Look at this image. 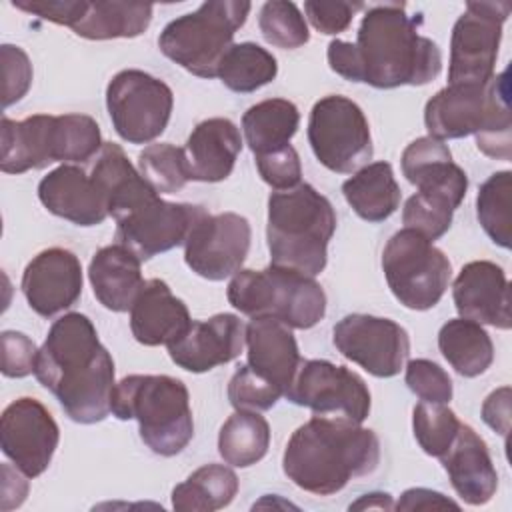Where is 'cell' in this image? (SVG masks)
<instances>
[{
    "mask_svg": "<svg viewBox=\"0 0 512 512\" xmlns=\"http://www.w3.org/2000/svg\"><path fill=\"white\" fill-rule=\"evenodd\" d=\"M422 16H410L404 2L368 6L356 42L332 40L326 50L332 72L380 90L424 86L442 70L434 40L420 34Z\"/></svg>",
    "mask_w": 512,
    "mask_h": 512,
    "instance_id": "obj_1",
    "label": "cell"
},
{
    "mask_svg": "<svg viewBox=\"0 0 512 512\" xmlns=\"http://www.w3.org/2000/svg\"><path fill=\"white\" fill-rule=\"evenodd\" d=\"M34 376L78 424L102 422L112 412L114 360L92 320L80 312H68L50 326Z\"/></svg>",
    "mask_w": 512,
    "mask_h": 512,
    "instance_id": "obj_2",
    "label": "cell"
},
{
    "mask_svg": "<svg viewBox=\"0 0 512 512\" xmlns=\"http://www.w3.org/2000/svg\"><path fill=\"white\" fill-rule=\"evenodd\" d=\"M380 462V440L346 418L312 416L290 436L282 468L304 492L332 496L352 478L368 476Z\"/></svg>",
    "mask_w": 512,
    "mask_h": 512,
    "instance_id": "obj_3",
    "label": "cell"
},
{
    "mask_svg": "<svg viewBox=\"0 0 512 512\" xmlns=\"http://www.w3.org/2000/svg\"><path fill=\"white\" fill-rule=\"evenodd\" d=\"M432 138L454 140L476 136L478 150L494 160L512 158V120L508 70L486 84H448L424 108Z\"/></svg>",
    "mask_w": 512,
    "mask_h": 512,
    "instance_id": "obj_4",
    "label": "cell"
},
{
    "mask_svg": "<svg viewBox=\"0 0 512 512\" xmlns=\"http://www.w3.org/2000/svg\"><path fill=\"white\" fill-rule=\"evenodd\" d=\"M334 232L336 212L314 186L300 182L270 194L266 224L270 264L314 278L326 268Z\"/></svg>",
    "mask_w": 512,
    "mask_h": 512,
    "instance_id": "obj_5",
    "label": "cell"
},
{
    "mask_svg": "<svg viewBox=\"0 0 512 512\" xmlns=\"http://www.w3.org/2000/svg\"><path fill=\"white\" fill-rule=\"evenodd\" d=\"M118 420H136L142 442L158 456L180 454L194 436L190 394L182 380L166 374H130L112 392Z\"/></svg>",
    "mask_w": 512,
    "mask_h": 512,
    "instance_id": "obj_6",
    "label": "cell"
},
{
    "mask_svg": "<svg viewBox=\"0 0 512 512\" xmlns=\"http://www.w3.org/2000/svg\"><path fill=\"white\" fill-rule=\"evenodd\" d=\"M98 122L88 114H34L24 120L2 116L0 170L22 174L52 162H88L102 148Z\"/></svg>",
    "mask_w": 512,
    "mask_h": 512,
    "instance_id": "obj_7",
    "label": "cell"
},
{
    "mask_svg": "<svg viewBox=\"0 0 512 512\" xmlns=\"http://www.w3.org/2000/svg\"><path fill=\"white\" fill-rule=\"evenodd\" d=\"M226 296L250 318H274L298 330L316 326L326 314V294L312 276L274 264L264 270H238Z\"/></svg>",
    "mask_w": 512,
    "mask_h": 512,
    "instance_id": "obj_8",
    "label": "cell"
},
{
    "mask_svg": "<svg viewBox=\"0 0 512 512\" xmlns=\"http://www.w3.org/2000/svg\"><path fill=\"white\" fill-rule=\"evenodd\" d=\"M252 4L208 0L198 10L168 22L158 36L160 52L198 78H216L234 34L244 26Z\"/></svg>",
    "mask_w": 512,
    "mask_h": 512,
    "instance_id": "obj_9",
    "label": "cell"
},
{
    "mask_svg": "<svg viewBox=\"0 0 512 512\" xmlns=\"http://www.w3.org/2000/svg\"><path fill=\"white\" fill-rule=\"evenodd\" d=\"M382 270L394 298L410 310L434 308L452 278L448 256L410 228L398 230L386 242Z\"/></svg>",
    "mask_w": 512,
    "mask_h": 512,
    "instance_id": "obj_10",
    "label": "cell"
},
{
    "mask_svg": "<svg viewBox=\"0 0 512 512\" xmlns=\"http://www.w3.org/2000/svg\"><path fill=\"white\" fill-rule=\"evenodd\" d=\"M308 142L316 160L336 174H352L374 154L362 108L340 94L320 98L308 118Z\"/></svg>",
    "mask_w": 512,
    "mask_h": 512,
    "instance_id": "obj_11",
    "label": "cell"
},
{
    "mask_svg": "<svg viewBox=\"0 0 512 512\" xmlns=\"http://www.w3.org/2000/svg\"><path fill=\"white\" fill-rule=\"evenodd\" d=\"M106 108L122 140L148 144L166 130L174 108V94L160 78L128 68L114 74L108 82Z\"/></svg>",
    "mask_w": 512,
    "mask_h": 512,
    "instance_id": "obj_12",
    "label": "cell"
},
{
    "mask_svg": "<svg viewBox=\"0 0 512 512\" xmlns=\"http://www.w3.org/2000/svg\"><path fill=\"white\" fill-rule=\"evenodd\" d=\"M510 2H468L450 38L448 84H486L494 74Z\"/></svg>",
    "mask_w": 512,
    "mask_h": 512,
    "instance_id": "obj_13",
    "label": "cell"
},
{
    "mask_svg": "<svg viewBox=\"0 0 512 512\" xmlns=\"http://www.w3.org/2000/svg\"><path fill=\"white\" fill-rule=\"evenodd\" d=\"M316 416L346 418L362 424L370 414V390L362 376L328 360H302L284 394Z\"/></svg>",
    "mask_w": 512,
    "mask_h": 512,
    "instance_id": "obj_14",
    "label": "cell"
},
{
    "mask_svg": "<svg viewBox=\"0 0 512 512\" xmlns=\"http://www.w3.org/2000/svg\"><path fill=\"white\" fill-rule=\"evenodd\" d=\"M336 350L376 378L396 376L410 356L408 332L390 318L348 314L334 324Z\"/></svg>",
    "mask_w": 512,
    "mask_h": 512,
    "instance_id": "obj_15",
    "label": "cell"
},
{
    "mask_svg": "<svg viewBox=\"0 0 512 512\" xmlns=\"http://www.w3.org/2000/svg\"><path fill=\"white\" fill-rule=\"evenodd\" d=\"M250 222L236 212H204L184 242V260L206 280H224L236 274L250 250Z\"/></svg>",
    "mask_w": 512,
    "mask_h": 512,
    "instance_id": "obj_16",
    "label": "cell"
},
{
    "mask_svg": "<svg viewBox=\"0 0 512 512\" xmlns=\"http://www.w3.org/2000/svg\"><path fill=\"white\" fill-rule=\"evenodd\" d=\"M58 442V424L36 398L24 396L4 408L0 446L4 456L26 478H36L50 466Z\"/></svg>",
    "mask_w": 512,
    "mask_h": 512,
    "instance_id": "obj_17",
    "label": "cell"
},
{
    "mask_svg": "<svg viewBox=\"0 0 512 512\" xmlns=\"http://www.w3.org/2000/svg\"><path fill=\"white\" fill-rule=\"evenodd\" d=\"M204 212V206L166 202L156 196L116 220V240L144 262L184 246L194 222Z\"/></svg>",
    "mask_w": 512,
    "mask_h": 512,
    "instance_id": "obj_18",
    "label": "cell"
},
{
    "mask_svg": "<svg viewBox=\"0 0 512 512\" xmlns=\"http://www.w3.org/2000/svg\"><path fill=\"white\" fill-rule=\"evenodd\" d=\"M20 288L36 314L52 318L74 306L80 298L82 264L66 248L54 246L42 250L24 268Z\"/></svg>",
    "mask_w": 512,
    "mask_h": 512,
    "instance_id": "obj_19",
    "label": "cell"
},
{
    "mask_svg": "<svg viewBox=\"0 0 512 512\" xmlns=\"http://www.w3.org/2000/svg\"><path fill=\"white\" fill-rule=\"evenodd\" d=\"M244 342V322L236 314L224 312L208 320H192L190 328L168 344V354L182 370L202 374L238 358Z\"/></svg>",
    "mask_w": 512,
    "mask_h": 512,
    "instance_id": "obj_20",
    "label": "cell"
},
{
    "mask_svg": "<svg viewBox=\"0 0 512 512\" xmlns=\"http://www.w3.org/2000/svg\"><path fill=\"white\" fill-rule=\"evenodd\" d=\"M452 298L462 318L510 330V286L504 270L490 260H474L458 272Z\"/></svg>",
    "mask_w": 512,
    "mask_h": 512,
    "instance_id": "obj_21",
    "label": "cell"
},
{
    "mask_svg": "<svg viewBox=\"0 0 512 512\" xmlns=\"http://www.w3.org/2000/svg\"><path fill=\"white\" fill-rule=\"evenodd\" d=\"M38 198L48 212L76 226H98L110 212L92 176L76 166L62 164L38 184Z\"/></svg>",
    "mask_w": 512,
    "mask_h": 512,
    "instance_id": "obj_22",
    "label": "cell"
},
{
    "mask_svg": "<svg viewBox=\"0 0 512 512\" xmlns=\"http://www.w3.org/2000/svg\"><path fill=\"white\" fill-rule=\"evenodd\" d=\"M456 494L470 506L492 500L498 488V474L482 436L468 424H460L456 438L438 458Z\"/></svg>",
    "mask_w": 512,
    "mask_h": 512,
    "instance_id": "obj_23",
    "label": "cell"
},
{
    "mask_svg": "<svg viewBox=\"0 0 512 512\" xmlns=\"http://www.w3.org/2000/svg\"><path fill=\"white\" fill-rule=\"evenodd\" d=\"M400 164L402 174L418 192L442 196L456 208L462 204L468 190V176L452 162V152L442 140L432 136L416 138L404 148Z\"/></svg>",
    "mask_w": 512,
    "mask_h": 512,
    "instance_id": "obj_24",
    "label": "cell"
},
{
    "mask_svg": "<svg viewBox=\"0 0 512 512\" xmlns=\"http://www.w3.org/2000/svg\"><path fill=\"white\" fill-rule=\"evenodd\" d=\"M192 324L186 304L160 278L144 282L130 308V330L144 346H168Z\"/></svg>",
    "mask_w": 512,
    "mask_h": 512,
    "instance_id": "obj_25",
    "label": "cell"
},
{
    "mask_svg": "<svg viewBox=\"0 0 512 512\" xmlns=\"http://www.w3.org/2000/svg\"><path fill=\"white\" fill-rule=\"evenodd\" d=\"M182 150L190 180L222 182L234 170L242 136L232 120L208 118L196 124Z\"/></svg>",
    "mask_w": 512,
    "mask_h": 512,
    "instance_id": "obj_26",
    "label": "cell"
},
{
    "mask_svg": "<svg viewBox=\"0 0 512 512\" xmlns=\"http://www.w3.org/2000/svg\"><path fill=\"white\" fill-rule=\"evenodd\" d=\"M248 366L284 394L302 362L296 338L280 320L252 318L246 324Z\"/></svg>",
    "mask_w": 512,
    "mask_h": 512,
    "instance_id": "obj_27",
    "label": "cell"
},
{
    "mask_svg": "<svg viewBox=\"0 0 512 512\" xmlns=\"http://www.w3.org/2000/svg\"><path fill=\"white\" fill-rule=\"evenodd\" d=\"M90 176L100 188L114 220H120L134 208L158 196V192L132 166L124 150L114 142L102 144L90 168Z\"/></svg>",
    "mask_w": 512,
    "mask_h": 512,
    "instance_id": "obj_28",
    "label": "cell"
},
{
    "mask_svg": "<svg viewBox=\"0 0 512 512\" xmlns=\"http://www.w3.org/2000/svg\"><path fill=\"white\" fill-rule=\"evenodd\" d=\"M140 258L122 244H110L90 260L88 278L96 300L112 312H128L144 286Z\"/></svg>",
    "mask_w": 512,
    "mask_h": 512,
    "instance_id": "obj_29",
    "label": "cell"
},
{
    "mask_svg": "<svg viewBox=\"0 0 512 512\" xmlns=\"http://www.w3.org/2000/svg\"><path fill=\"white\" fill-rule=\"evenodd\" d=\"M342 194L350 208L366 222H384L400 206L402 192L388 162H372L344 180Z\"/></svg>",
    "mask_w": 512,
    "mask_h": 512,
    "instance_id": "obj_30",
    "label": "cell"
},
{
    "mask_svg": "<svg viewBox=\"0 0 512 512\" xmlns=\"http://www.w3.org/2000/svg\"><path fill=\"white\" fill-rule=\"evenodd\" d=\"M152 10V4L144 2H86V8L72 30L88 40L136 38L150 26Z\"/></svg>",
    "mask_w": 512,
    "mask_h": 512,
    "instance_id": "obj_31",
    "label": "cell"
},
{
    "mask_svg": "<svg viewBox=\"0 0 512 512\" xmlns=\"http://www.w3.org/2000/svg\"><path fill=\"white\" fill-rule=\"evenodd\" d=\"M438 348L448 364L464 378L484 374L494 360V344L482 324L452 318L438 332Z\"/></svg>",
    "mask_w": 512,
    "mask_h": 512,
    "instance_id": "obj_32",
    "label": "cell"
},
{
    "mask_svg": "<svg viewBox=\"0 0 512 512\" xmlns=\"http://www.w3.org/2000/svg\"><path fill=\"white\" fill-rule=\"evenodd\" d=\"M300 124V112L294 102L268 98L250 106L242 116V130L254 156L280 150L290 144Z\"/></svg>",
    "mask_w": 512,
    "mask_h": 512,
    "instance_id": "obj_33",
    "label": "cell"
},
{
    "mask_svg": "<svg viewBox=\"0 0 512 512\" xmlns=\"http://www.w3.org/2000/svg\"><path fill=\"white\" fill-rule=\"evenodd\" d=\"M238 492V476L222 464L194 470L172 490V506L182 512H212L228 506Z\"/></svg>",
    "mask_w": 512,
    "mask_h": 512,
    "instance_id": "obj_34",
    "label": "cell"
},
{
    "mask_svg": "<svg viewBox=\"0 0 512 512\" xmlns=\"http://www.w3.org/2000/svg\"><path fill=\"white\" fill-rule=\"evenodd\" d=\"M270 446V426L264 416L250 410H236L218 432L222 460L236 468L260 462Z\"/></svg>",
    "mask_w": 512,
    "mask_h": 512,
    "instance_id": "obj_35",
    "label": "cell"
},
{
    "mask_svg": "<svg viewBox=\"0 0 512 512\" xmlns=\"http://www.w3.org/2000/svg\"><path fill=\"white\" fill-rule=\"evenodd\" d=\"M278 74V62L256 42L232 44L218 66V78L232 92L248 94L270 84Z\"/></svg>",
    "mask_w": 512,
    "mask_h": 512,
    "instance_id": "obj_36",
    "label": "cell"
},
{
    "mask_svg": "<svg viewBox=\"0 0 512 512\" xmlns=\"http://www.w3.org/2000/svg\"><path fill=\"white\" fill-rule=\"evenodd\" d=\"M510 194L512 172L500 170L480 186L476 196V216L490 240L502 248H510Z\"/></svg>",
    "mask_w": 512,
    "mask_h": 512,
    "instance_id": "obj_37",
    "label": "cell"
},
{
    "mask_svg": "<svg viewBox=\"0 0 512 512\" xmlns=\"http://www.w3.org/2000/svg\"><path fill=\"white\" fill-rule=\"evenodd\" d=\"M138 172L158 194H176L190 182L184 150L168 142L146 146L138 156Z\"/></svg>",
    "mask_w": 512,
    "mask_h": 512,
    "instance_id": "obj_38",
    "label": "cell"
},
{
    "mask_svg": "<svg viewBox=\"0 0 512 512\" xmlns=\"http://www.w3.org/2000/svg\"><path fill=\"white\" fill-rule=\"evenodd\" d=\"M258 28L264 40L276 48L294 50L310 40L308 24L294 2L270 0L260 8Z\"/></svg>",
    "mask_w": 512,
    "mask_h": 512,
    "instance_id": "obj_39",
    "label": "cell"
},
{
    "mask_svg": "<svg viewBox=\"0 0 512 512\" xmlns=\"http://www.w3.org/2000/svg\"><path fill=\"white\" fill-rule=\"evenodd\" d=\"M460 420L456 414L438 402H420L412 414L414 438L420 448L434 458H440L458 434Z\"/></svg>",
    "mask_w": 512,
    "mask_h": 512,
    "instance_id": "obj_40",
    "label": "cell"
},
{
    "mask_svg": "<svg viewBox=\"0 0 512 512\" xmlns=\"http://www.w3.org/2000/svg\"><path fill=\"white\" fill-rule=\"evenodd\" d=\"M454 210L456 206L442 196L416 192L404 204L402 222L404 228H410L434 242L448 232Z\"/></svg>",
    "mask_w": 512,
    "mask_h": 512,
    "instance_id": "obj_41",
    "label": "cell"
},
{
    "mask_svg": "<svg viewBox=\"0 0 512 512\" xmlns=\"http://www.w3.org/2000/svg\"><path fill=\"white\" fill-rule=\"evenodd\" d=\"M282 396L284 392L280 388L258 376L248 364L238 366L228 384V400L234 410L264 412L276 406Z\"/></svg>",
    "mask_w": 512,
    "mask_h": 512,
    "instance_id": "obj_42",
    "label": "cell"
},
{
    "mask_svg": "<svg viewBox=\"0 0 512 512\" xmlns=\"http://www.w3.org/2000/svg\"><path fill=\"white\" fill-rule=\"evenodd\" d=\"M406 386L422 400V402H438L448 404L452 400L454 388L448 372L432 360L416 358L406 364Z\"/></svg>",
    "mask_w": 512,
    "mask_h": 512,
    "instance_id": "obj_43",
    "label": "cell"
},
{
    "mask_svg": "<svg viewBox=\"0 0 512 512\" xmlns=\"http://www.w3.org/2000/svg\"><path fill=\"white\" fill-rule=\"evenodd\" d=\"M256 168L260 178L274 190H290L298 186L302 178L300 156L292 144L256 156Z\"/></svg>",
    "mask_w": 512,
    "mask_h": 512,
    "instance_id": "obj_44",
    "label": "cell"
},
{
    "mask_svg": "<svg viewBox=\"0 0 512 512\" xmlns=\"http://www.w3.org/2000/svg\"><path fill=\"white\" fill-rule=\"evenodd\" d=\"M2 56V104L4 108L12 106L20 98L26 96L32 84V64L28 54L20 46L2 44L0 46Z\"/></svg>",
    "mask_w": 512,
    "mask_h": 512,
    "instance_id": "obj_45",
    "label": "cell"
},
{
    "mask_svg": "<svg viewBox=\"0 0 512 512\" xmlns=\"http://www.w3.org/2000/svg\"><path fill=\"white\" fill-rule=\"evenodd\" d=\"M2 346V374L8 378H24L34 372L38 348L34 340L16 330H4L0 334Z\"/></svg>",
    "mask_w": 512,
    "mask_h": 512,
    "instance_id": "obj_46",
    "label": "cell"
},
{
    "mask_svg": "<svg viewBox=\"0 0 512 512\" xmlns=\"http://www.w3.org/2000/svg\"><path fill=\"white\" fill-rule=\"evenodd\" d=\"M362 2H320L306 0L304 12L310 24L322 34H340L350 24L358 10H362Z\"/></svg>",
    "mask_w": 512,
    "mask_h": 512,
    "instance_id": "obj_47",
    "label": "cell"
},
{
    "mask_svg": "<svg viewBox=\"0 0 512 512\" xmlns=\"http://www.w3.org/2000/svg\"><path fill=\"white\" fill-rule=\"evenodd\" d=\"M12 6L48 22L72 28L80 20L86 0H14Z\"/></svg>",
    "mask_w": 512,
    "mask_h": 512,
    "instance_id": "obj_48",
    "label": "cell"
},
{
    "mask_svg": "<svg viewBox=\"0 0 512 512\" xmlns=\"http://www.w3.org/2000/svg\"><path fill=\"white\" fill-rule=\"evenodd\" d=\"M482 420L498 434H502V436L508 434V428H510V388L508 386L494 390L484 400Z\"/></svg>",
    "mask_w": 512,
    "mask_h": 512,
    "instance_id": "obj_49",
    "label": "cell"
},
{
    "mask_svg": "<svg viewBox=\"0 0 512 512\" xmlns=\"http://www.w3.org/2000/svg\"><path fill=\"white\" fill-rule=\"evenodd\" d=\"M396 510H430V508H458V504L444 494L428 488H410L394 504Z\"/></svg>",
    "mask_w": 512,
    "mask_h": 512,
    "instance_id": "obj_50",
    "label": "cell"
},
{
    "mask_svg": "<svg viewBox=\"0 0 512 512\" xmlns=\"http://www.w3.org/2000/svg\"><path fill=\"white\" fill-rule=\"evenodd\" d=\"M370 510V508H378V510H394L392 498L390 494L384 492H372V494H364L358 502L350 504V510Z\"/></svg>",
    "mask_w": 512,
    "mask_h": 512,
    "instance_id": "obj_51",
    "label": "cell"
}]
</instances>
